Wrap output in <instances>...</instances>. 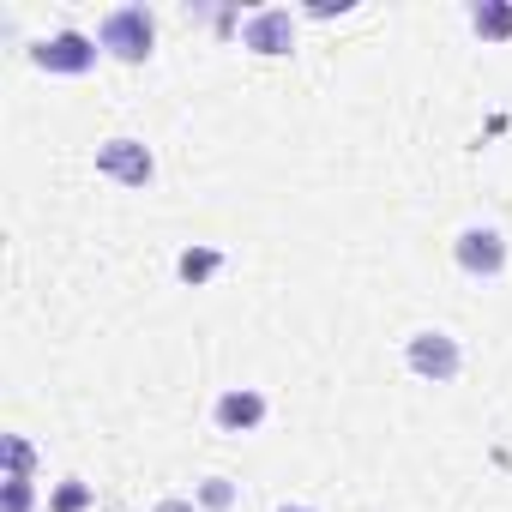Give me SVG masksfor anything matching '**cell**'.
<instances>
[{
    "instance_id": "14",
    "label": "cell",
    "mask_w": 512,
    "mask_h": 512,
    "mask_svg": "<svg viewBox=\"0 0 512 512\" xmlns=\"http://www.w3.org/2000/svg\"><path fill=\"white\" fill-rule=\"evenodd\" d=\"M157 512H193V500H157Z\"/></svg>"
},
{
    "instance_id": "10",
    "label": "cell",
    "mask_w": 512,
    "mask_h": 512,
    "mask_svg": "<svg viewBox=\"0 0 512 512\" xmlns=\"http://www.w3.org/2000/svg\"><path fill=\"white\" fill-rule=\"evenodd\" d=\"M199 506H205V512H229V506H235V488H229V476H211V482H199Z\"/></svg>"
},
{
    "instance_id": "15",
    "label": "cell",
    "mask_w": 512,
    "mask_h": 512,
    "mask_svg": "<svg viewBox=\"0 0 512 512\" xmlns=\"http://www.w3.org/2000/svg\"><path fill=\"white\" fill-rule=\"evenodd\" d=\"M278 512H314V506H278Z\"/></svg>"
},
{
    "instance_id": "11",
    "label": "cell",
    "mask_w": 512,
    "mask_h": 512,
    "mask_svg": "<svg viewBox=\"0 0 512 512\" xmlns=\"http://www.w3.org/2000/svg\"><path fill=\"white\" fill-rule=\"evenodd\" d=\"M31 464H37L31 440H25V434H13V440H7V476H31Z\"/></svg>"
},
{
    "instance_id": "2",
    "label": "cell",
    "mask_w": 512,
    "mask_h": 512,
    "mask_svg": "<svg viewBox=\"0 0 512 512\" xmlns=\"http://www.w3.org/2000/svg\"><path fill=\"white\" fill-rule=\"evenodd\" d=\"M404 362H410V374H422V380L446 386V380H458L464 350H458V338H446V332H416V338H410V350H404Z\"/></svg>"
},
{
    "instance_id": "3",
    "label": "cell",
    "mask_w": 512,
    "mask_h": 512,
    "mask_svg": "<svg viewBox=\"0 0 512 512\" xmlns=\"http://www.w3.org/2000/svg\"><path fill=\"white\" fill-rule=\"evenodd\" d=\"M241 49L253 55H290L296 49V13L290 7H260L241 19Z\"/></svg>"
},
{
    "instance_id": "1",
    "label": "cell",
    "mask_w": 512,
    "mask_h": 512,
    "mask_svg": "<svg viewBox=\"0 0 512 512\" xmlns=\"http://www.w3.org/2000/svg\"><path fill=\"white\" fill-rule=\"evenodd\" d=\"M151 43H157L151 7H115V13H103V25H97V49H109V55L127 61V67H139V61L151 55Z\"/></svg>"
},
{
    "instance_id": "4",
    "label": "cell",
    "mask_w": 512,
    "mask_h": 512,
    "mask_svg": "<svg viewBox=\"0 0 512 512\" xmlns=\"http://www.w3.org/2000/svg\"><path fill=\"white\" fill-rule=\"evenodd\" d=\"M97 43L91 37H79V31H61V37H49V43H37L31 49V61L43 67V73H61V79H79V73H91L97 67Z\"/></svg>"
},
{
    "instance_id": "12",
    "label": "cell",
    "mask_w": 512,
    "mask_h": 512,
    "mask_svg": "<svg viewBox=\"0 0 512 512\" xmlns=\"http://www.w3.org/2000/svg\"><path fill=\"white\" fill-rule=\"evenodd\" d=\"M85 506H91V488H85V482L55 488V512H85Z\"/></svg>"
},
{
    "instance_id": "7",
    "label": "cell",
    "mask_w": 512,
    "mask_h": 512,
    "mask_svg": "<svg viewBox=\"0 0 512 512\" xmlns=\"http://www.w3.org/2000/svg\"><path fill=\"white\" fill-rule=\"evenodd\" d=\"M211 422L223 428V434H253L266 422V392L260 386H229L217 404H211Z\"/></svg>"
},
{
    "instance_id": "9",
    "label": "cell",
    "mask_w": 512,
    "mask_h": 512,
    "mask_svg": "<svg viewBox=\"0 0 512 512\" xmlns=\"http://www.w3.org/2000/svg\"><path fill=\"white\" fill-rule=\"evenodd\" d=\"M470 25L482 43H506L512 37V7L506 0H482V7H470Z\"/></svg>"
},
{
    "instance_id": "5",
    "label": "cell",
    "mask_w": 512,
    "mask_h": 512,
    "mask_svg": "<svg viewBox=\"0 0 512 512\" xmlns=\"http://www.w3.org/2000/svg\"><path fill=\"white\" fill-rule=\"evenodd\" d=\"M97 175H109L121 187H145L157 175V157L139 139H109V145H97Z\"/></svg>"
},
{
    "instance_id": "13",
    "label": "cell",
    "mask_w": 512,
    "mask_h": 512,
    "mask_svg": "<svg viewBox=\"0 0 512 512\" xmlns=\"http://www.w3.org/2000/svg\"><path fill=\"white\" fill-rule=\"evenodd\" d=\"M7 512H31V476H7Z\"/></svg>"
},
{
    "instance_id": "6",
    "label": "cell",
    "mask_w": 512,
    "mask_h": 512,
    "mask_svg": "<svg viewBox=\"0 0 512 512\" xmlns=\"http://www.w3.org/2000/svg\"><path fill=\"white\" fill-rule=\"evenodd\" d=\"M452 253H458V266L470 278H500L506 272V241H500V229H464L452 241Z\"/></svg>"
},
{
    "instance_id": "8",
    "label": "cell",
    "mask_w": 512,
    "mask_h": 512,
    "mask_svg": "<svg viewBox=\"0 0 512 512\" xmlns=\"http://www.w3.org/2000/svg\"><path fill=\"white\" fill-rule=\"evenodd\" d=\"M217 272H223V253H217V247H187L181 260H175V278H181V284H193V290H199V284H211Z\"/></svg>"
}]
</instances>
